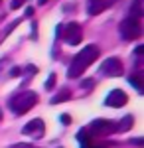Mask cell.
Masks as SVG:
<instances>
[{
  "instance_id": "cell-1",
  "label": "cell",
  "mask_w": 144,
  "mask_h": 148,
  "mask_svg": "<svg viewBox=\"0 0 144 148\" xmlns=\"http://www.w3.org/2000/svg\"><path fill=\"white\" fill-rule=\"evenodd\" d=\"M99 53H101L99 46H95V44H89V46H85V47H83V49L77 53V56L73 57L71 65H69V69H67V75H69L71 79H77V77H81V75L85 73V69H87L89 65H93V61H97Z\"/></svg>"
},
{
  "instance_id": "cell-2",
  "label": "cell",
  "mask_w": 144,
  "mask_h": 148,
  "mask_svg": "<svg viewBox=\"0 0 144 148\" xmlns=\"http://www.w3.org/2000/svg\"><path fill=\"white\" fill-rule=\"evenodd\" d=\"M40 101V97H38V93L34 91H24V93H18V95H14L10 99V109L14 114H18V116H22L26 114L30 109H32L36 103Z\"/></svg>"
},
{
  "instance_id": "cell-3",
  "label": "cell",
  "mask_w": 144,
  "mask_h": 148,
  "mask_svg": "<svg viewBox=\"0 0 144 148\" xmlns=\"http://www.w3.org/2000/svg\"><path fill=\"white\" fill-rule=\"evenodd\" d=\"M119 32H121V38L126 40V42H132V40H138L142 36V26H140V20H134V18H124L119 26Z\"/></svg>"
},
{
  "instance_id": "cell-4",
  "label": "cell",
  "mask_w": 144,
  "mask_h": 148,
  "mask_svg": "<svg viewBox=\"0 0 144 148\" xmlns=\"http://www.w3.org/2000/svg\"><path fill=\"white\" fill-rule=\"evenodd\" d=\"M87 132L91 136H109L112 132H117V123L109 121V119H97L87 126Z\"/></svg>"
},
{
  "instance_id": "cell-5",
  "label": "cell",
  "mask_w": 144,
  "mask_h": 148,
  "mask_svg": "<svg viewBox=\"0 0 144 148\" xmlns=\"http://www.w3.org/2000/svg\"><path fill=\"white\" fill-rule=\"evenodd\" d=\"M99 73L105 75V77H121L124 73V67H122V61L119 57H109L101 63L99 67Z\"/></svg>"
},
{
  "instance_id": "cell-6",
  "label": "cell",
  "mask_w": 144,
  "mask_h": 148,
  "mask_svg": "<svg viewBox=\"0 0 144 148\" xmlns=\"http://www.w3.org/2000/svg\"><path fill=\"white\" fill-rule=\"evenodd\" d=\"M63 40H65L69 46H77L83 40V30H81V24L77 22H69L65 26V34H63Z\"/></svg>"
},
{
  "instance_id": "cell-7",
  "label": "cell",
  "mask_w": 144,
  "mask_h": 148,
  "mask_svg": "<svg viewBox=\"0 0 144 148\" xmlns=\"http://www.w3.org/2000/svg\"><path fill=\"white\" fill-rule=\"evenodd\" d=\"M128 103V97H126V93L121 91V89H115L107 95V99H105V105L107 107H112V109H121Z\"/></svg>"
},
{
  "instance_id": "cell-8",
  "label": "cell",
  "mask_w": 144,
  "mask_h": 148,
  "mask_svg": "<svg viewBox=\"0 0 144 148\" xmlns=\"http://www.w3.org/2000/svg\"><path fill=\"white\" fill-rule=\"evenodd\" d=\"M44 130H45V125H44V121H42V119H34V121H30V123L22 128L24 134H30V136H36V138L42 136V134H44Z\"/></svg>"
},
{
  "instance_id": "cell-9",
  "label": "cell",
  "mask_w": 144,
  "mask_h": 148,
  "mask_svg": "<svg viewBox=\"0 0 144 148\" xmlns=\"http://www.w3.org/2000/svg\"><path fill=\"white\" fill-rule=\"evenodd\" d=\"M115 2H117V0H89L87 12L91 14V16H97V14H101V12H105L107 8H111Z\"/></svg>"
},
{
  "instance_id": "cell-10",
  "label": "cell",
  "mask_w": 144,
  "mask_h": 148,
  "mask_svg": "<svg viewBox=\"0 0 144 148\" xmlns=\"http://www.w3.org/2000/svg\"><path fill=\"white\" fill-rule=\"evenodd\" d=\"M144 16V0H132L130 8H128V18L140 20Z\"/></svg>"
},
{
  "instance_id": "cell-11",
  "label": "cell",
  "mask_w": 144,
  "mask_h": 148,
  "mask_svg": "<svg viewBox=\"0 0 144 148\" xmlns=\"http://www.w3.org/2000/svg\"><path fill=\"white\" fill-rule=\"evenodd\" d=\"M132 123H134L132 114L121 119V123H117V132H126V130H130V128H132Z\"/></svg>"
},
{
  "instance_id": "cell-12",
  "label": "cell",
  "mask_w": 144,
  "mask_h": 148,
  "mask_svg": "<svg viewBox=\"0 0 144 148\" xmlns=\"http://www.w3.org/2000/svg\"><path fill=\"white\" fill-rule=\"evenodd\" d=\"M128 83L132 85L136 91H144V77H142V73H134V75H130L128 77Z\"/></svg>"
},
{
  "instance_id": "cell-13",
  "label": "cell",
  "mask_w": 144,
  "mask_h": 148,
  "mask_svg": "<svg viewBox=\"0 0 144 148\" xmlns=\"http://www.w3.org/2000/svg\"><path fill=\"white\" fill-rule=\"evenodd\" d=\"M69 97H71V91H69V89H61L57 95H53V97H51V103H53V105H57V103L67 101Z\"/></svg>"
},
{
  "instance_id": "cell-14",
  "label": "cell",
  "mask_w": 144,
  "mask_h": 148,
  "mask_svg": "<svg viewBox=\"0 0 144 148\" xmlns=\"http://www.w3.org/2000/svg\"><path fill=\"white\" fill-rule=\"evenodd\" d=\"M44 87L47 89V91H51V89L56 87V73H51V75H49V79L44 83Z\"/></svg>"
},
{
  "instance_id": "cell-15",
  "label": "cell",
  "mask_w": 144,
  "mask_h": 148,
  "mask_svg": "<svg viewBox=\"0 0 144 148\" xmlns=\"http://www.w3.org/2000/svg\"><path fill=\"white\" fill-rule=\"evenodd\" d=\"M93 85H95V77H89V79L81 81V89H91Z\"/></svg>"
},
{
  "instance_id": "cell-16",
  "label": "cell",
  "mask_w": 144,
  "mask_h": 148,
  "mask_svg": "<svg viewBox=\"0 0 144 148\" xmlns=\"http://www.w3.org/2000/svg\"><path fill=\"white\" fill-rule=\"evenodd\" d=\"M95 140V138H93ZM93 140H89V142H83V144H79V148H107V146H101L97 142H93Z\"/></svg>"
},
{
  "instance_id": "cell-17",
  "label": "cell",
  "mask_w": 144,
  "mask_h": 148,
  "mask_svg": "<svg viewBox=\"0 0 144 148\" xmlns=\"http://www.w3.org/2000/svg\"><path fill=\"white\" fill-rule=\"evenodd\" d=\"M24 2H28V0H12V2H10V8H12V10H16V8H20V6H22Z\"/></svg>"
},
{
  "instance_id": "cell-18",
  "label": "cell",
  "mask_w": 144,
  "mask_h": 148,
  "mask_svg": "<svg viewBox=\"0 0 144 148\" xmlns=\"http://www.w3.org/2000/svg\"><path fill=\"white\" fill-rule=\"evenodd\" d=\"M18 24H20V20H14V22L10 24V26H8V28H6V32H4V36H8L12 32V30H14V28H16V26H18Z\"/></svg>"
},
{
  "instance_id": "cell-19",
  "label": "cell",
  "mask_w": 144,
  "mask_h": 148,
  "mask_svg": "<svg viewBox=\"0 0 144 148\" xmlns=\"http://www.w3.org/2000/svg\"><path fill=\"white\" fill-rule=\"evenodd\" d=\"M59 121H61L63 125H69V123H71V116H69V114H61V116H59Z\"/></svg>"
},
{
  "instance_id": "cell-20",
  "label": "cell",
  "mask_w": 144,
  "mask_h": 148,
  "mask_svg": "<svg viewBox=\"0 0 144 148\" xmlns=\"http://www.w3.org/2000/svg\"><path fill=\"white\" fill-rule=\"evenodd\" d=\"M20 73H22V69H20V67H12L10 69V77H16V75H20Z\"/></svg>"
},
{
  "instance_id": "cell-21",
  "label": "cell",
  "mask_w": 144,
  "mask_h": 148,
  "mask_svg": "<svg viewBox=\"0 0 144 148\" xmlns=\"http://www.w3.org/2000/svg\"><path fill=\"white\" fill-rule=\"evenodd\" d=\"M144 53V46H136V49H134V56L136 57H140Z\"/></svg>"
},
{
  "instance_id": "cell-22",
  "label": "cell",
  "mask_w": 144,
  "mask_h": 148,
  "mask_svg": "<svg viewBox=\"0 0 144 148\" xmlns=\"http://www.w3.org/2000/svg\"><path fill=\"white\" fill-rule=\"evenodd\" d=\"M26 73H28V75H32V73H38V67H36V65H28V67H26Z\"/></svg>"
},
{
  "instance_id": "cell-23",
  "label": "cell",
  "mask_w": 144,
  "mask_h": 148,
  "mask_svg": "<svg viewBox=\"0 0 144 148\" xmlns=\"http://www.w3.org/2000/svg\"><path fill=\"white\" fill-rule=\"evenodd\" d=\"M56 34H57V38H63V26H61V24L56 28Z\"/></svg>"
},
{
  "instance_id": "cell-24",
  "label": "cell",
  "mask_w": 144,
  "mask_h": 148,
  "mask_svg": "<svg viewBox=\"0 0 144 148\" xmlns=\"http://www.w3.org/2000/svg\"><path fill=\"white\" fill-rule=\"evenodd\" d=\"M26 16H28V18H32V16H34V8H32V6L26 8Z\"/></svg>"
},
{
  "instance_id": "cell-25",
  "label": "cell",
  "mask_w": 144,
  "mask_h": 148,
  "mask_svg": "<svg viewBox=\"0 0 144 148\" xmlns=\"http://www.w3.org/2000/svg\"><path fill=\"white\" fill-rule=\"evenodd\" d=\"M12 148H32L30 144H24V142H20V144H16V146H12Z\"/></svg>"
},
{
  "instance_id": "cell-26",
  "label": "cell",
  "mask_w": 144,
  "mask_h": 148,
  "mask_svg": "<svg viewBox=\"0 0 144 148\" xmlns=\"http://www.w3.org/2000/svg\"><path fill=\"white\" fill-rule=\"evenodd\" d=\"M134 144H138V146H142L144 142H142V138H134Z\"/></svg>"
},
{
  "instance_id": "cell-27",
  "label": "cell",
  "mask_w": 144,
  "mask_h": 148,
  "mask_svg": "<svg viewBox=\"0 0 144 148\" xmlns=\"http://www.w3.org/2000/svg\"><path fill=\"white\" fill-rule=\"evenodd\" d=\"M38 4H42V6H44V4H47V0H38Z\"/></svg>"
},
{
  "instance_id": "cell-28",
  "label": "cell",
  "mask_w": 144,
  "mask_h": 148,
  "mask_svg": "<svg viewBox=\"0 0 144 148\" xmlns=\"http://www.w3.org/2000/svg\"><path fill=\"white\" fill-rule=\"evenodd\" d=\"M0 121H2V109H0Z\"/></svg>"
},
{
  "instance_id": "cell-29",
  "label": "cell",
  "mask_w": 144,
  "mask_h": 148,
  "mask_svg": "<svg viewBox=\"0 0 144 148\" xmlns=\"http://www.w3.org/2000/svg\"><path fill=\"white\" fill-rule=\"evenodd\" d=\"M32 148H34V146H32Z\"/></svg>"
}]
</instances>
